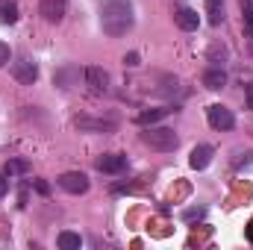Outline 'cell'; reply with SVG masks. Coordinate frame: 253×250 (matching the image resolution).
<instances>
[{
	"mask_svg": "<svg viewBox=\"0 0 253 250\" xmlns=\"http://www.w3.org/2000/svg\"><path fill=\"white\" fill-rule=\"evenodd\" d=\"M100 27L112 39L124 36L132 27V6H129V0H103L100 3Z\"/></svg>",
	"mask_w": 253,
	"mask_h": 250,
	"instance_id": "6da1fadb",
	"label": "cell"
},
{
	"mask_svg": "<svg viewBox=\"0 0 253 250\" xmlns=\"http://www.w3.org/2000/svg\"><path fill=\"white\" fill-rule=\"evenodd\" d=\"M141 141L147 144V147H153V150H159V153H168V150H177V144H180V138H177V132L174 129H168V126H144V132H141Z\"/></svg>",
	"mask_w": 253,
	"mask_h": 250,
	"instance_id": "7a4b0ae2",
	"label": "cell"
},
{
	"mask_svg": "<svg viewBox=\"0 0 253 250\" xmlns=\"http://www.w3.org/2000/svg\"><path fill=\"white\" fill-rule=\"evenodd\" d=\"M206 118H209V124L215 126V129H233L236 126V115L227 106H221V103H212L206 109Z\"/></svg>",
	"mask_w": 253,
	"mask_h": 250,
	"instance_id": "3957f363",
	"label": "cell"
},
{
	"mask_svg": "<svg viewBox=\"0 0 253 250\" xmlns=\"http://www.w3.org/2000/svg\"><path fill=\"white\" fill-rule=\"evenodd\" d=\"M59 188H65L68 194H85L88 191V177L83 171H65L59 177Z\"/></svg>",
	"mask_w": 253,
	"mask_h": 250,
	"instance_id": "277c9868",
	"label": "cell"
},
{
	"mask_svg": "<svg viewBox=\"0 0 253 250\" xmlns=\"http://www.w3.org/2000/svg\"><path fill=\"white\" fill-rule=\"evenodd\" d=\"M85 85H88L94 94H106V91H109V74H106L103 68L91 65V68H85Z\"/></svg>",
	"mask_w": 253,
	"mask_h": 250,
	"instance_id": "5b68a950",
	"label": "cell"
},
{
	"mask_svg": "<svg viewBox=\"0 0 253 250\" xmlns=\"http://www.w3.org/2000/svg\"><path fill=\"white\" fill-rule=\"evenodd\" d=\"M39 12L44 15L47 24H59L65 18V12H68V0H42Z\"/></svg>",
	"mask_w": 253,
	"mask_h": 250,
	"instance_id": "8992f818",
	"label": "cell"
},
{
	"mask_svg": "<svg viewBox=\"0 0 253 250\" xmlns=\"http://www.w3.org/2000/svg\"><path fill=\"white\" fill-rule=\"evenodd\" d=\"M12 74H15L18 83L33 85L36 77H39V68H36V62H30V59H18V62H12Z\"/></svg>",
	"mask_w": 253,
	"mask_h": 250,
	"instance_id": "52a82bcc",
	"label": "cell"
},
{
	"mask_svg": "<svg viewBox=\"0 0 253 250\" xmlns=\"http://www.w3.org/2000/svg\"><path fill=\"white\" fill-rule=\"evenodd\" d=\"M94 165H97L100 174H121L126 168V156H121V153H106V156H100Z\"/></svg>",
	"mask_w": 253,
	"mask_h": 250,
	"instance_id": "ba28073f",
	"label": "cell"
},
{
	"mask_svg": "<svg viewBox=\"0 0 253 250\" xmlns=\"http://www.w3.org/2000/svg\"><path fill=\"white\" fill-rule=\"evenodd\" d=\"M74 124L80 126L83 132H112V129H115V121H103V118H88V115L77 118Z\"/></svg>",
	"mask_w": 253,
	"mask_h": 250,
	"instance_id": "9c48e42d",
	"label": "cell"
},
{
	"mask_svg": "<svg viewBox=\"0 0 253 250\" xmlns=\"http://www.w3.org/2000/svg\"><path fill=\"white\" fill-rule=\"evenodd\" d=\"M212 156H215V150H212L209 144H197V147L191 150V156H189V165L194 168V171H203V168L212 162Z\"/></svg>",
	"mask_w": 253,
	"mask_h": 250,
	"instance_id": "30bf717a",
	"label": "cell"
},
{
	"mask_svg": "<svg viewBox=\"0 0 253 250\" xmlns=\"http://www.w3.org/2000/svg\"><path fill=\"white\" fill-rule=\"evenodd\" d=\"M174 21H177V27H180V30L191 33V30H197V24H200V15H197L194 9H189V6H183V9H177Z\"/></svg>",
	"mask_w": 253,
	"mask_h": 250,
	"instance_id": "8fae6325",
	"label": "cell"
},
{
	"mask_svg": "<svg viewBox=\"0 0 253 250\" xmlns=\"http://www.w3.org/2000/svg\"><path fill=\"white\" fill-rule=\"evenodd\" d=\"M203 85L209 88V91H218V88H224L227 85V74H224V68H209L206 74H203Z\"/></svg>",
	"mask_w": 253,
	"mask_h": 250,
	"instance_id": "7c38bea8",
	"label": "cell"
},
{
	"mask_svg": "<svg viewBox=\"0 0 253 250\" xmlns=\"http://www.w3.org/2000/svg\"><path fill=\"white\" fill-rule=\"evenodd\" d=\"M174 109L171 106H159V109H147V112H141L138 115V124L141 126H150V124H156V121H162L165 115H171Z\"/></svg>",
	"mask_w": 253,
	"mask_h": 250,
	"instance_id": "4fadbf2b",
	"label": "cell"
},
{
	"mask_svg": "<svg viewBox=\"0 0 253 250\" xmlns=\"http://www.w3.org/2000/svg\"><path fill=\"white\" fill-rule=\"evenodd\" d=\"M18 21V3L15 0H0V24H15Z\"/></svg>",
	"mask_w": 253,
	"mask_h": 250,
	"instance_id": "5bb4252c",
	"label": "cell"
},
{
	"mask_svg": "<svg viewBox=\"0 0 253 250\" xmlns=\"http://www.w3.org/2000/svg\"><path fill=\"white\" fill-rule=\"evenodd\" d=\"M206 15H209V24L218 27L224 21V0H206Z\"/></svg>",
	"mask_w": 253,
	"mask_h": 250,
	"instance_id": "9a60e30c",
	"label": "cell"
},
{
	"mask_svg": "<svg viewBox=\"0 0 253 250\" xmlns=\"http://www.w3.org/2000/svg\"><path fill=\"white\" fill-rule=\"evenodd\" d=\"M59 248H62V250H80V248H83V239H80L77 233L65 230V233H59Z\"/></svg>",
	"mask_w": 253,
	"mask_h": 250,
	"instance_id": "2e32d148",
	"label": "cell"
},
{
	"mask_svg": "<svg viewBox=\"0 0 253 250\" xmlns=\"http://www.w3.org/2000/svg\"><path fill=\"white\" fill-rule=\"evenodd\" d=\"M30 171V165L24 162V159H9L6 162V177H15V174H27Z\"/></svg>",
	"mask_w": 253,
	"mask_h": 250,
	"instance_id": "e0dca14e",
	"label": "cell"
},
{
	"mask_svg": "<svg viewBox=\"0 0 253 250\" xmlns=\"http://www.w3.org/2000/svg\"><path fill=\"white\" fill-rule=\"evenodd\" d=\"M9 56H12V53H9V44H6V42H0V68L9 62Z\"/></svg>",
	"mask_w": 253,
	"mask_h": 250,
	"instance_id": "ac0fdd59",
	"label": "cell"
},
{
	"mask_svg": "<svg viewBox=\"0 0 253 250\" xmlns=\"http://www.w3.org/2000/svg\"><path fill=\"white\" fill-rule=\"evenodd\" d=\"M9 191V180H6V174H0V197Z\"/></svg>",
	"mask_w": 253,
	"mask_h": 250,
	"instance_id": "d6986e66",
	"label": "cell"
},
{
	"mask_svg": "<svg viewBox=\"0 0 253 250\" xmlns=\"http://www.w3.org/2000/svg\"><path fill=\"white\" fill-rule=\"evenodd\" d=\"M126 65H138V53H129V56H124Z\"/></svg>",
	"mask_w": 253,
	"mask_h": 250,
	"instance_id": "ffe728a7",
	"label": "cell"
},
{
	"mask_svg": "<svg viewBox=\"0 0 253 250\" xmlns=\"http://www.w3.org/2000/svg\"><path fill=\"white\" fill-rule=\"evenodd\" d=\"M245 233H248V242H251V245H253V221H251V224H248V230H245Z\"/></svg>",
	"mask_w": 253,
	"mask_h": 250,
	"instance_id": "44dd1931",
	"label": "cell"
},
{
	"mask_svg": "<svg viewBox=\"0 0 253 250\" xmlns=\"http://www.w3.org/2000/svg\"><path fill=\"white\" fill-rule=\"evenodd\" d=\"M248 103H251V106H253V91H251V94H248Z\"/></svg>",
	"mask_w": 253,
	"mask_h": 250,
	"instance_id": "7402d4cb",
	"label": "cell"
},
{
	"mask_svg": "<svg viewBox=\"0 0 253 250\" xmlns=\"http://www.w3.org/2000/svg\"><path fill=\"white\" fill-rule=\"evenodd\" d=\"M251 47H253V30H251Z\"/></svg>",
	"mask_w": 253,
	"mask_h": 250,
	"instance_id": "603a6c76",
	"label": "cell"
}]
</instances>
